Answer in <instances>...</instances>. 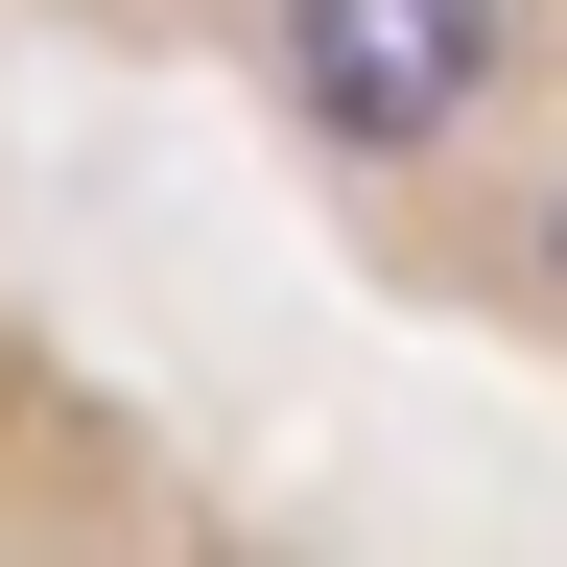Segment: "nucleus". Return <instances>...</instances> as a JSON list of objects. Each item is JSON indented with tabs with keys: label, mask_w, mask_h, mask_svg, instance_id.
<instances>
[{
	"label": "nucleus",
	"mask_w": 567,
	"mask_h": 567,
	"mask_svg": "<svg viewBox=\"0 0 567 567\" xmlns=\"http://www.w3.org/2000/svg\"><path fill=\"white\" fill-rule=\"evenodd\" d=\"M496 48H520V0H284V95H308L354 166L450 142V118L496 95Z\"/></svg>",
	"instance_id": "nucleus-1"
}]
</instances>
